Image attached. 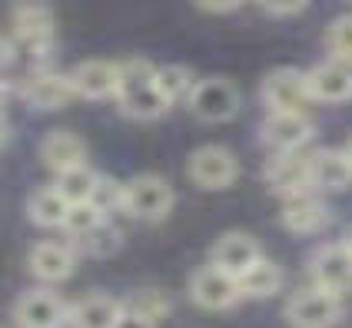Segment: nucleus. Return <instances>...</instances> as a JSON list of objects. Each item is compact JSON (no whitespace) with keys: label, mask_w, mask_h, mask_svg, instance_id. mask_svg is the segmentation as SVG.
I'll list each match as a JSON object with an SVG mask.
<instances>
[{"label":"nucleus","mask_w":352,"mask_h":328,"mask_svg":"<svg viewBox=\"0 0 352 328\" xmlns=\"http://www.w3.org/2000/svg\"><path fill=\"white\" fill-rule=\"evenodd\" d=\"M157 70L146 57H130L120 63V90H117V103L123 116L140 119V123H150L170 110L166 97L160 93L157 86Z\"/></svg>","instance_id":"1"},{"label":"nucleus","mask_w":352,"mask_h":328,"mask_svg":"<svg viewBox=\"0 0 352 328\" xmlns=\"http://www.w3.org/2000/svg\"><path fill=\"white\" fill-rule=\"evenodd\" d=\"M176 193L173 186L157 173H140L126 183V202L123 213L140 219V222H163L173 213Z\"/></svg>","instance_id":"2"},{"label":"nucleus","mask_w":352,"mask_h":328,"mask_svg":"<svg viewBox=\"0 0 352 328\" xmlns=\"http://www.w3.org/2000/svg\"><path fill=\"white\" fill-rule=\"evenodd\" d=\"M259 97L270 113H306V106L313 103L309 73L296 67H276L259 83Z\"/></svg>","instance_id":"3"},{"label":"nucleus","mask_w":352,"mask_h":328,"mask_svg":"<svg viewBox=\"0 0 352 328\" xmlns=\"http://www.w3.org/2000/svg\"><path fill=\"white\" fill-rule=\"evenodd\" d=\"M10 34L17 37L20 54L47 57L54 47V14L43 0H17L10 10Z\"/></svg>","instance_id":"4"},{"label":"nucleus","mask_w":352,"mask_h":328,"mask_svg":"<svg viewBox=\"0 0 352 328\" xmlns=\"http://www.w3.org/2000/svg\"><path fill=\"white\" fill-rule=\"evenodd\" d=\"M342 318V295L309 285L299 289L286 302V322L289 328H333Z\"/></svg>","instance_id":"5"},{"label":"nucleus","mask_w":352,"mask_h":328,"mask_svg":"<svg viewBox=\"0 0 352 328\" xmlns=\"http://www.w3.org/2000/svg\"><path fill=\"white\" fill-rule=\"evenodd\" d=\"M190 302L199 305V309L206 312H226L233 309L236 302L243 298V285H239V279L230 275V272H223L219 266H203V269H196L190 275Z\"/></svg>","instance_id":"6"},{"label":"nucleus","mask_w":352,"mask_h":328,"mask_svg":"<svg viewBox=\"0 0 352 328\" xmlns=\"http://www.w3.org/2000/svg\"><path fill=\"white\" fill-rule=\"evenodd\" d=\"M14 322L20 328H63L70 325V305L50 285H37L17 295Z\"/></svg>","instance_id":"7"},{"label":"nucleus","mask_w":352,"mask_h":328,"mask_svg":"<svg viewBox=\"0 0 352 328\" xmlns=\"http://www.w3.org/2000/svg\"><path fill=\"white\" fill-rule=\"evenodd\" d=\"M313 156L316 150H296V153H273V159L266 163L263 179L270 186V193L279 199H289L296 193L313 189Z\"/></svg>","instance_id":"8"},{"label":"nucleus","mask_w":352,"mask_h":328,"mask_svg":"<svg viewBox=\"0 0 352 328\" xmlns=\"http://www.w3.org/2000/svg\"><path fill=\"white\" fill-rule=\"evenodd\" d=\"M186 103H190V113L203 123H230L239 113V90L226 77H206L196 80Z\"/></svg>","instance_id":"9"},{"label":"nucleus","mask_w":352,"mask_h":328,"mask_svg":"<svg viewBox=\"0 0 352 328\" xmlns=\"http://www.w3.org/2000/svg\"><path fill=\"white\" fill-rule=\"evenodd\" d=\"M316 133V123L306 113H270L259 126V143L270 153H296L306 150Z\"/></svg>","instance_id":"10"},{"label":"nucleus","mask_w":352,"mask_h":328,"mask_svg":"<svg viewBox=\"0 0 352 328\" xmlns=\"http://www.w3.org/2000/svg\"><path fill=\"white\" fill-rule=\"evenodd\" d=\"M186 173L199 189H226L239 176V163L226 146H199L186 163Z\"/></svg>","instance_id":"11"},{"label":"nucleus","mask_w":352,"mask_h":328,"mask_svg":"<svg viewBox=\"0 0 352 328\" xmlns=\"http://www.w3.org/2000/svg\"><path fill=\"white\" fill-rule=\"evenodd\" d=\"M309 279L319 289L333 292V295H346L352 289V252L342 242L319 246L309 259Z\"/></svg>","instance_id":"12"},{"label":"nucleus","mask_w":352,"mask_h":328,"mask_svg":"<svg viewBox=\"0 0 352 328\" xmlns=\"http://www.w3.org/2000/svg\"><path fill=\"white\" fill-rule=\"evenodd\" d=\"M329 206L322 202V193L316 189H306V193H296L289 199H283V213H279V222L283 229L296 232V235H316L329 226Z\"/></svg>","instance_id":"13"},{"label":"nucleus","mask_w":352,"mask_h":328,"mask_svg":"<svg viewBox=\"0 0 352 328\" xmlns=\"http://www.w3.org/2000/svg\"><path fill=\"white\" fill-rule=\"evenodd\" d=\"M77 255L80 252L67 242H34L30 252H27V269L34 279L54 285V282H67L74 269H77Z\"/></svg>","instance_id":"14"},{"label":"nucleus","mask_w":352,"mask_h":328,"mask_svg":"<svg viewBox=\"0 0 352 328\" xmlns=\"http://www.w3.org/2000/svg\"><path fill=\"white\" fill-rule=\"evenodd\" d=\"M20 97L27 99L34 110H63L70 99L77 97L74 77L57 73V70H34L27 83H20Z\"/></svg>","instance_id":"15"},{"label":"nucleus","mask_w":352,"mask_h":328,"mask_svg":"<svg viewBox=\"0 0 352 328\" xmlns=\"http://www.w3.org/2000/svg\"><path fill=\"white\" fill-rule=\"evenodd\" d=\"M306 73H309L313 103H349L352 99V63L329 57Z\"/></svg>","instance_id":"16"},{"label":"nucleus","mask_w":352,"mask_h":328,"mask_svg":"<svg viewBox=\"0 0 352 328\" xmlns=\"http://www.w3.org/2000/svg\"><path fill=\"white\" fill-rule=\"evenodd\" d=\"M40 163L57 176L67 169H77V166H87V143L70 130H50L40 139Z\"/></svg>","instance_id":"17"},{"label":"nucleus","mask_w":352,"mask_h":328,"mask_svg":"<svg viewBox=\"0 0 352 328\" xmlns=\"http://www.w3.org/2000/svg\"><path fill=\"white\" fill-rule=\"evenodd\" d=\"M259 259H263V252H259L253 235H246V232H226V235H219L213 252H210V262L219 266L223 272L236 275V279H243V272L253 269Z\"/></svg>","instance_id":"18"},{"label":"nucleus","mask_w":352,"mask_h":328,"mask_svg":"<svg viewBox=\"0 0 352 328\" xmlns=\"http://www.w3.org/2000/svg\"><path fill=\"white\" fill-rule=\"evenodd\" d=\"M123 302L107 292L83 295L77 305H70V328H123Z\"/></svg>","instance_id":"19"},{"label":"nucleus","mask_w":352,"mask_h":328,"mask_svg":"<svg viewBox=\"0 0 352 328\" xmlns=\"http://www.w3.org/2000/svg\"><path fill=\"white\" fill-rule=\"evenodd\" d=\"M70 77H74V86H77V97L83 99L117 97L120 63H113V60H83Z\"/></svg>","instance_id":"20"},{"label":"nucleus","mask_w":352,"mask_h":328,"mask_svg":"<svg viewBox=\"0 0 352 328\" xmlns=\"http://www.w3.org/2000/svg\"><path fill=\"white\" fill-rule=\"evenodd\" d=\"M352 186L349 150H316L313 156V189L316 193H342Z\"/></svg>","instance_id":"21"},{"label":"nucleus","mask_w":352,"mask_h":328,"mask_svg":"<svg viewBox=\"0 0 352 328\" xmlns=\"http://www.w3.org/2000/svg\"><path fill=\"white\" fill-rule=\"evenodd\" d=\"M170 312H173V302L160 289H137L123 298V315L137 328H157L160 322L170 318Z\"/></svg>","instance_id":"22"},{"label":"nucleus","mask_w":352,"mask_h":328,"mask_svg":"<svg viewBox=\"0 0 352 328\" xmlns=\"http://www.w3.org/2000/svg\"><path fill=\"white\" fill-rule=\"evenodd\" d=\"M67 213H70V199L57 189V183L54 186H37L27 196V215L40 229H63Z\"/></svg>","instance_id":"23"},{"label":"nucleus","mask_w":352,"mask_h":328,"mask_svg":"<svg viewBox=\"0 0 352 328\" xmlns=\"http://www.w3.org/2000/svg\"><path fill=\"white\" fill-rule=\"evenodd\" d=\"M283 269L276 266L273 259H259L253 269L243 272V279H239V285H243V298H273L276 292L283 289Z\"/></svg>","instance_id":"24"},{"label":"nucleus","mask_w":352,"mask_h":328,"mask_svg":"<svg viewBox=\"0 0 352 328\" xmlns=\"http://www.w3.org/2000/svg\"><path fill=\"white\" fill-rule=\"evenodd\" d=\"M157 86L170 106L179 103V99H190V93H193V86H196L193 70L190 67H179V63H166V67L157 70Z\"/></svg>","instance_id":"25"},{"label":"nucleus","mask_w":352,"mask_h":328,"mask_svg":"<svg viewBox=\"0 0 352 328\" xmlns=\"http://www.w3.org/2000/svg\"><path fill=\"white\" fill-rule=\"evenodd\" d=\"M97 183L100 173H94L90 166H77V169H67V173L57 176V189L70 199V206L74 202H90L94 193H97Z\"/></svg>","instance_id":"26"},{"label":"nucleus","mask_w":352,"mask_h":328,"mask_svg":"<svg viewBox=\"0 0 352 328\" xmlns=\"http://www.w3.org/2000/svg\"><path fill=\"white\" fill-rule=\"evenodd\" d=\"M107 219H110V215L103 213L94 199H90V202H74V206H70V213H67L63 229L70 232V235H77V239H83V235H90L94 229H100Z\"/></svg>","instance_id":"27"},{"label":"nucleus","mask_w":352,"mask_h":328,"mask_svg":"<svg viewBox=\"0 0 352 328\" xmlns=\"http://www.w3.org/2000/svg\"><path fill=\"white\" fill-rule=\"evenodd\" d=\"M120 246H123V235H120V229H113L110 222H103V226H100V229H94L90 235L77 239V252L97 255V259H107V255L120 252Z\"/></svg>","instance_id":"28"},{"label":"nucleus","mask_w":352,"mask_h":328,"mask_svg":"<svg viewBox=\"0 0 352 328\" xmlns=\"http://www.w3.org/2000/svg\"><path fill=\"white\" fill-rule=\"evenodd\" d=\"M326 54L333 60L352 63V14H342L326 27Z\"/></svg>","instance_id":"29"},{"label":"nucleus","mask_w":352,"mask_h":328,"mask_svg":"<svg viewBox=\"0 0 352 328\" xmlns=\"http://www.w3.org/2000/svg\"><path fill=\"white\" fill-rule=\"evenodd\" d=\"M94 202H97L103 213H123V202H126V183H117L113 176H100L97 193H94Z\"/></svg>","instance_id":"30"},{"label":"nucleus","mask_w":352,"mask_h":328,"mask_svg":"<svg viewBox=\"0 0 352 328\" xmlns=\"http://www.w3.org/2000/svg\"><path fill=\"white\" fill-rule=\"evenodd\" d=\"M306 3H309V0H259V7H263L266 14H273V17H293Z\"/></svg>","instance_id":"31"},{"label":"nucleus","mask_w":352,"mask_h":328,"mask_svg":"<svg viewBox=\"0 0 352 328\" xmlns=\"http://www.w3.org/2000/svg\"><path fill=\"white\" fill-rule=\"evenodd\" d=\"M196 7L206 14H230L239 7V0H196Z\"/></svg>","instance_id":"32"},{"label":"nucleus","mask_w":352,"mask_h":328,"mask_svg":"<svg viewBox=\"0 0 352 328\" xmlns=\"http://www.w3.org/2000/svg\"><path fill=\"white\" fill-rule=\"evenodd\" d=\"M342 246H346V249L352 252V226H349V229H346V235H342Z\"/></svg>","instance_id":"33"},{"label":"nucleus","mask_w":352,"mask_h":328,"mask_svg":"<svg viewBox=\"0 0 352 328\" xmlns=\"http://www.w3.org/2000/svg\"><path fill=\"white\" fill-rule=\"evenodd\" d=\"M346 150H349V156H352V139H349V143H346Z\"/></svg>","instance_id":"34"},{"label":"nucleus","mask_w":352,"mask_h":328,"mask_svg":"<svg viewBox=\"0 0 352 328\" xmlns=\"http://www.w3.org/2000/svg\"><path fill=\"white\" fill-rule=\"evenodd\" d=\"M349 3H352V0H349Z\"/></svg>","instance_id":"35"}]
</instances>
